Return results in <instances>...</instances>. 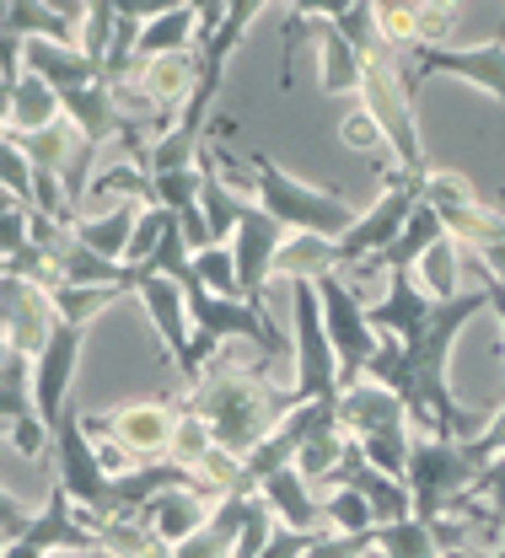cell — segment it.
Listing matches in <instances>:
<instances>
[{"label":"cell","instance_id":"2e32d148","mask_svg":"<svg viewBox=\"0 0 505 558\" xmlns=\"http://www.w3.org/2000/svg\"><path fill=\"white\" fill-rule=\"evenodd\" d=\"M141 306L145 317L156 323V339H161V349H167V360L178 365L183 354H189V344H194V317H189V295H183V284L178 279H161L151 275V269H141Z\"/></svg>","mask_w":505,"mask_h":558},{"label":"cell","instance_id":"ba28073f","mask_svg":"<svg viewBox=\"0 0 505 558\" xmlns=\"http://www.w3.org/2000/svg\"><path fill=\"white\" fill-rule=\"evenodd\" d=\"M435 75H452V81H462V86H479L484 97H495L505 108V16H501V33L484 38V44H473V49L441 44V49H414V54H404V81H409V92H420V86L435 81Z\"/></svg>","mask_w":505,"mask_h":558},{"label":"cell","instance_id":"5b68a950","mask_svg":"<svg viewBox=\"0 0 505 558\" xmlns=\"http://www.w3.org/2000/svg\"><path fill=\"white\" fill-rule=\"evenodd\" d=\"M361 108L382 124V135L393 145V172H431V156H425V140H420V119H414V92L404 81V60L398 54L365 60Z\"/></svg>","mask_w":505,"mask_h":558},{"label":"cell","instance_id":"8fae6325","mask_svg":"<svg viewBox=\"0 0 505 558\" xmlns=\"http://www.w3.org/2000/svg\"><path fill=\"white\" fill-rule=\"evenodd\" d=\"M286 236L290 231L269 209L258 205V199H248L242 220H237V236H231L237 279H242V301H248V306H264V290H269V279H275V258H280Z\"/></svg>","mask_w":505,"mask_h":558},{"label":"cell","instance_id":"9a60e30c","mask_svg":"<svg viewBox=\"0 0 505 558\" xmlns=\"http://www.w3.org/2000/svg\"><path fill=\"white\" fill-rule=\"evenodd\" d=\"M0 33H16L22 44H81V22H86V0L75 5H44V0H5L0 5Z\"/></svg>","mask_w":505,"mask_h":558},{"label":"cell","instance_id":"60d3db41","mask_svg":"<svg viewBox=\"0 0 505 558\" xmlns=\"http://www.w3.org/2000/svg\"><path fill=\"white\" fill-rule=\"evenodd\" d=\"M484 199H490V209H495V215H505V189H490Z\"/></svg>","mask_w":505,"mask_h":558},{"label":"cell","instance_id":"d6986e66","mask_svg":"<svg viewBox=\"0 0 505 558\" xmlns=\"http://www.w3.org/2000/svg\"><path fill=\"white\" fill-rule=\"evenodd\" d=\"M65 124V97L44 81V75H22L16 86H5V130L0 135H44Z\"/></svg>","mask_w":505,"mask_h":558},{"label":"cell","instance_id":"f1b7e54d","mask_svg":"<svg viewBox=\"0 0 505 558\" xmlns=\"http://www.w3.org/2000/svg\"><path fill=\"white\" fill-rule=\"evenodd\" d=\"M376 558H446L435 548V532L425 521H398L376 526Z\"/></svg>","mask_w":505,"mask_h":558},{"label":"cell","instance_id":"cb8c5ba5","mask_svg":"<svg viewBox=\"0 0 505 558\" xmlns=\"http://www.w3.org/2000/svg\"><path fill=\"white\" fill-rule=\"evenodd\" d=\"M462 264H468V258H462V247L446 236V242H435L431 253L420 258V269H414V275H420V284H425V295H431V301H457V295H468V290H462Z\"/></svg>","mask_w":505,"mask_h":558},{"label":"cell","instance_id":"9c48e42d","mask_svg":"<svg viewBox=\"0 0 505 558\" xmlns=\"http://www.w3.org/2000/svg\"><path fill=\"white\" fill-rule=\"evenodd\" d=\"M425 205L441 215L446 236H452L462 253H479V247H490V242L505 236V215H495L490 199H484L462 172H452V167H431V178H425Z\"/></svg>","mask_w":505,"mask_h":558},{"label":"cell","instance_id":"d4e9b609","mask_svg":"<svg viewBox=\"0 0 505 558\" xmlns=\"http://www.w3.org/2000/svg\"><path fill=\"white\" fill-rule=\"evenodd\" d=\"M49 295H55V312H60L71 328H92L97 312H108V306H113L119 295H130V290H119V284H55Z\"/></svg>","mask_w":505,"mask_h":558},{"label":"cell","instance_id":"e575fe53","mask_svg":"<svg viewBox=\"0 0 505 558\" xmlns=\"http://www.w3.org/2000/svg\"><path fill=\"white\" fill-rule=\"evenodd\" d=\"M55 446V429L44 424V418H16V424H5V451H16L22 462H44V451Z\"/></svg>","mask_w":505,"mask_h":558},{"label":"cell","instance_id":"ab89813d","mask_svg":"<svg viewBox=\"0 0 505 558\" xmlns=\"http://www.w3.org/2000/svg\"><path fill=\"white\" fill-rule=\"evenodd\" d=\"M479 290L490 295V312L501 317V328H505V284H501V279H490V275H484V284H479ZM501 403H505V392H501Z\"/></svg>","mask_w":505,"mask_h":558},{"label":"cell","instance_id":"83f0119b","mask_svg":"<svg viewBox=\"0 0 505 558\" xmlns=\"http://www.w3.org/2000/svg\"><path fill=\"white\" fill-rule=\"evenodd\" d=\"M216 451V429H211V418L194 414L189 409V398H178V435H172V462L178 468H194V462H205Z\"/></svg>","mask_w":505,"mask_h":558},{"label":"cell","instance_id":"52a82bcc","mask_svg":"<svg viewBox=\"0 0 505 558\" xmlns=\"http://www.w3.org/2000/svg\"><path fill=\"white\" fill-rule=\"evenodd\" d=\"M55 468H60V488L71 494L81 510H92L97 521L124 515L119 484L103 473V462H97V440H92V429H86V414H81V409H71V414L55 424Z\"/></svg>","mask_w":505,"mask_h":558},{"label":"cell","instance_id":"74e56055","mask_svg":"<svg viewBox=\"0 0 505 558\" xmlns=\"http://www.w3.org/2000/svg\"><path fill=\"white\" fill-rule=\"evenodd\" d=\"M473 499H479V505H490V510H495V515L505 521V457L495 462V468H490V473H484V478H479Z\"/></svg>","mask_w":505,"mask_h":558},{"label":"cell","instance_id":"30bf717a","mask_svg":"<svg viewBox=\"0 0 505 558\" xmlns=\"http://www.w3.org/2000/svg\"><path fill=\"white\" fill-rule=\"evenodd\" d=\"M92 435H108L119 440L141 468L151 462H172V435H178V403L167 398H145V403H124L108 418H86Z\"/></svg>","mask_w":505,"mask_h":558},{"label":"cell","instance_id":"e0dca14e","mask_svg":"<svg viewBox=\"0 0 505 558\" xmlns=\"http://www.w3.org/2000/svg\"><path fill=\"white\" fill-rule=\"evenodd\" d=\"M258 494H264V505L275 510V521L280 526H290V532H328V515H323V494L306 484V473L290 462V468H280V473H269L264 484H258Z\"/></svg>","mask_w":505,"mask_h":558},{"label":"cell","instance_id":"7402d4cb","mask_svg":"<svg viewBox=\"0 0 505 558\" xmlns=\"http://www.w3.org/2000/svg\"><path fill=\"white\" fill-rule=\"evenodd\" d=\"M323 11V5H317ZM317 81H323V92L328 97H356L361 102V86H365V54L334 27V22H323V33H317Z\"/></svg>","mask_w":505,"mask_h":558},{"label":"cell","instance_id":"277c9868","mask_svg":"<svg viewBox=\"0 0 505 558\" xmlns=\"http://www.w3.org/2000/svg\"><path fill=\"white\" fill-rule=\"evenodd\" d=\"M290 339H296L290 398L296 403H339V392H345L339 354H334L328 323H323V301H317V284L312 279H296L290 284Z\"/></svg>","mask_w":505,"mask_h":558},{"label":"cell","instance_id":"d590c367","mask_svg":"<svg viewBox=\"0 0 505 558\" xmlns=\"http://www.w3.org/2000/svg\"><path fill=\"white\" fill-rule=\"evenodd\" d=\"M306 558H376V532H361V537H345V532H323L317 548Z\"/></svg>","mask_w":505,"mask_h":558},{"label":"cell","instance_id":"7c38bea8","mask_svg":"<svg viewBox=\"0 0 505 558\" xmlns=\"http://www.w3.org/2000/svg\"><path fill=\"white\" fill-rule=\"evenodd\" d=\"M0 312H5V349H22V354H44V344L55 339V328L65 323L55 312V295L44 284H27V279H5L0 275Z\"/></svg>","mask_w":505,"mask_h":558},{"label":"cell","instance_id":"4316f807","mask_svg":"<svg viewBox=\"0 0 505 558\" xmlns=\"http://www.w3.org/2000/svg\"><path fill=\"white\" fill-rule=\"evenodd\" d=\"M113 33H119V0H86V22H81V54L92 65L108 70V54H113Z\"/></svg>","mask_w":505,"mask_h":558},{"label":"cell","instance_id":"ffe728a7","mask_svg":"<svg viewBox=\"0 0 505 558\" xmlns=\"http://www.w3.org/2000/svg\"><path fill=\"white\" fill-rule=\"evenodd\" d=\"M135 86H141L161 113L183 119L189 97L200 92V49H189V54H167V60H145V65L135 70Z\"/></svg>","mask_w":505,"mask_h":558},{"label":"cell","instance_id":"d6a6232c","mask_svg":"<svg viewBox=\"0 0 505 558\" xmlns=\"http://www.w3.org/2000/svg\"><path fill=\"white\" fill-rule=\"evenodd\" d=\"M194 275L205 290H216L226 301H242V279H237V253L231 247H205L194 253Z\"/></svg>","mask_w":505,"mask_h":558},{"label":"cell","instance_id":"b9f144b4","mask_svg":"<svg viewBox=\"0 0 505 558\" xmlns=\"http://www.w3.org/2000/svg\"><path fill=\"white\" fill-rule=\"evenodd\" d=\"M49 558H81V554H49Z\"/></svg>","mask_w":505,"mask_h":558},{"label":"cell","instance_id":"836d02e7","mask_svg":"<svg viewBox=\"0 0 505 558\" xmlns=\"http://www.w3.org/2000/svg\"><path fill=\"white\" fill-rule=\"evenodd\" d=\"M339 140H345L350 150H361V156H371V161H382V156H393V145H387V135H382V124H376V119L365 113L361 102H356V113H350V119L339 124ZM387 172H393V167L382 161V178H387Z\"/></svg>","mask_w":505,"mask_h":558},{"label":"cell","instance_id":"3957f363","mask_svg":"<svg viewBox=\"0 0 505 558\" xmlns=\"http://www.w3.org/2000/svg\"><path fill=\"white\" fill-rule=\"evenodd\" d=\"M339 424L345 435L365 451V462L387 478H409V451H414V429L409 409L398 392H387L382 381H356L339 392Z\"/></svg>","mask_w":505,"mask_h":558},{"label":"cell","instance_id":"44dd1931","mask_svg":"<svg viewBox=\"0 0 505 558\" xmlns=\"http://www.w3.org/2000/svg\"><path fill=\"white\" fill-rule=\"evenodd\" d=\"M141 515H145V526H151L161 543L183 548L189 537H200V532L211 526V515H216V499H205L200 488H172V494L151 499Z\"/></svg>","mask_w":505,"mask_h":558},{"label":"cell","instance_id":"6da1fadb","mask_svg":"<svg viewBox=\"0 0 505 558\" xmlns=\"http://www.w3.org/2000/svg\"><path fill=\"white\" fill-rule=\"evenodd\" d=\"M189 409L211 418L220 451H231V457L248 462L290 418V409H301V403L290 398V387H269V376H258L253 365L216 360L200 376V387H189Z\"/></svg>","mask_w":505,"mask_h":558},{"label":"cell","instance_id":"f546056e","mask_svg":"<svg viewBox=\"0 0 505 558\" xmlns=\"http://www.w3.org/2000/svg\"><path fill=\"white\" fill-rule=\"evenodd\" d=\"M323 515H328V532H345V537L376 532V515H371L361 488H334V494H323Z\"/></svg>","mask_w":505,"mask_h":558},{"label":"cell","instance_id":"1f68e13d","mask_svg":"<svg viewBox=\"0 0 505 558\" xmlns=\"http://www.w3.org/2000/svg\"><path fill=\"white\" fill-rule=\"evenodd\" d=\"M156 543V532L145 526V515H113L103 521V554L97 558H141Z\"/></svg>","mask_w":505,"mask_h":558},{"label":"cell","instance_id":"f35d334b","mask_svg":"<svg viewBox=\"0 0 505 558\" xmlns=\"http://www.w3.org/2000/svg\"><path fill=\"white\" fill-rule=\"evenodd\" d=\"M468 258H473V264H479L490 279H501V284H505V236H501V242H490V247H479V253H468Z\"/></svg>","mask_w":505,"mask_h":558},{"label":"cell","instance_id":"8992f818","mask_svg":"<svg viewBox=\"0 0 505 558\" xmlns=\"http://www.w3.org/2000/svg\"><path fill=\"white\" fill-rule=\"evenodd\" d=\"M312 284H317L323 323H328V339H334V354H339V381L356 387V381H365V371H371V360L382 349V333L371 323V301H361L345 275H323Z\"/></svg>","mask_w":505,"mask_h":558},{"label":"cell","instance_id":"484cf974","mask_svg":"<svg viewBox=\"0 0 505 558\" xmlns=\"http://www.w3.org/2000/svg\"><path fill=\"white\" fill-rule=\"evenodd\" d=\"M376 27H382V44L404 60L420 49V0H382L376 5Z\"/></svg>","mask_w":505,"mask_h":558},{"label":"cell","instance_id":"4fadbf2b","mask_svg":"<svg viewBox=\"0 0 505 558\" xmlns=\"http://www.w3.org/2000/svg\"><path fill=\"white\" fill-rule=\"evenodd\" d=\"M81 349H86V328L60 323V328H55V339L44 344V354L33 360V381H38V418H44L49 429L71 414V381H75V365H81Z\"/></svg>","mask_w":505,"mask_h":558},{"label":"cell","instance_id":"4dcf8cb0","mask_svg":"<svg viewBox=\"0 0 505 558\" xmlns=\"http://www.w3.org/2000/svg\"><path fill=\"white\" fill-rule=\"evenodd\" d=\"M0 183H5V199L11 205H27L38 199V167H33V156L22 150V145H11V140H0Z\"/></svg>","mask_w":505,"mask_h":558},{"label":"cell","instance_id":"8d00e7d4","mask_svg":"<svg viewBox=\"0 0 505 558\" xmlns=\"http://www.w3.org/2000/svg\"><path fill=\"white\" fill-rule=\"evenodd\" d=\"M33 515H38V510H27V505H22L16 494H5V499H0V537H5V543H16V537H27V526H33Z\"/></svg>","mask_w":505,"mask_h":558},{"label":"cell","instance_id":"603a6c76","mask_svg":"<svg viewBox=\"0 0 505 558\" xmlns=\"http://www.w3.org/2000/svg\"><path fill=\"white\" fill-rule=\"evenodd\" d=\"M38 414V381H33V354L0 344V418L16 424V418Z\"/></svg>","mask_w":505,"mask_h":558},{"label":"cell","instance_id":"ac0fdd59","mask_svg":"<svg viewBox=\"0 0 505 558\" xmlns=\"http://www.w3.org/2000/svg\"><path fill=\"white\" fill-rule=\"evenodd\" d=\"M145 209L151 205H141V199H124V205H108V209H97V215H81L71 226V236L86 247V253H97L103 264H124Z\"/></svg>","mask_w":505,"mask_h":558},{"label":"cell","instance_id":"5bb4252c","mask_svg":"<svg viewBox=\"0 0 505 558\" xmlns=\"http://www.w3.org/2000/svg\"><path fill=\"white\" fill-rule=\"evenodd\" d=\"M435 306H441V301L425 295L420 275H387L382 301H371V323H376V333H382V339L409 344V339H420V333L431 328Z\"/></svg>","mask_w":505,"mask_h":558},{"label":"cell","instance_id":"7a4b0ae2","mask_svg":"<svg viewBox=\"0 0 505 558\" xmlns=\"http://www.w3.org/2000/svg\"><path fill=\"white\" fill-rule=\"evenodd\" d=\"M242 167L253 178V199L269 209L290 236H328V242H339L361 220V209L345 199V189H312V183L290 178L286 167L275 156H264V150H248Z\"/></svg>","mask_w":505,"mask_h":558}]
</instances>
